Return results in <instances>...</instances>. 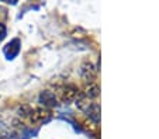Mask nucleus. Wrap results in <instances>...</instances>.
<instances>
[{
    "instance_id": "1",
    "label": "nucleus",
    "mask_w": 159,
    "mask_h": 139,
    "mask_svg": "<svg viewBox=\"0 0 159 139\" xmlns=\"http://www.w3.org/2000/svg\"><path fill=\"white\" fill-rule=\"evenodd\" d=\"M20 46H21V42H20V39L18 38L11 39V41L4 46V55H6V58L9 59V61L14 59V58L18 55V52H20Z\"/></svg>"
},
{
    "instance_id": "2",
    "label": "nucleus",
    "mask_w": 159,
    "mask_h": 139,
    "mask_svg": "<svg viewBox=\"0 0 159 139\" xmlns=\"http://www.w3.org/2000/svg\"><path fill=\"white\" fill-rule=\"evenodd\" d=\"M38 100H39V103H41L42 106H45V107H55L58 104V100H57L55 93H52V91H49V90L41 91Z\"/></svg>"
},
{
    "instance_id": "3",
    "label": "nucleus",
    "mask_w": 159,
    "mask_h": 139,
    "mask_svg": "<svg viewBox=\"0 0 159 139\" xmlns=\"http://www.w3.org/2000/svg\"><path fill=\"white\" fill-rule=\"evenodd\" d=\"M49 118H51V114L47 110H42V108L33 110V114H31V121L33 122H45L48 121Z\"/></svg>"
},
{
    "instance_id": "4",
    "label": "nucleus",
    "mask_w": 159,
    "mask_h": 139,
    "mask_svg": "<svg viewBox=\"0 0 159 139\" xmlns=\"http://www.w3.org/2000/svg\"><path fill=\"white\" fill-rule=\"evenodd\" d=\"M76 96V90L73 87H70V86H68V87L63 90V100L65 101H69V100H73Z\"/></svg>"
},
{
    "instance_id": "5",
    "label": "nucleus",
    "mask_w": 159,
    "mask_h": 139,
    "mask_svg": "<svg viewBox=\"0 0 159 139\" xmlns=\"http://www.w3.org/2000/svg\"><path fill=\"white\" fill-rule=\"evenodd\" d=\"M80 73L84 76L86 79H89V77H93V66L90 63H84L83 66H82V69H80Z\"/></svg>"
},
{
    "instance_id": "6",
    "label": "nucleus",
    "mask_w": 159,
    "mask_h": 139,
    "mask_svg": "<svg viewBox=\"0 0 159 139\" xmlns=\"http://www.w3.org/2000/svg\"><path fill=\"white\" fill-rule=\"evenodd\" d=\"M99 96V87H97L96 85H92L87 87L86 90V96L84 97H97Z\"/></svg>"
},
{
    "instance_id": "7",
    "label": "nucleus",
    "mask_w": 159,
    "mask_h": 139,
    "mask_svg": "<svg viewBox=\"0 0 159 139\" xmlns=\"http://www.w3.org/2000/svg\"><path fill=\"white\" fill-rule=\"evenodd\" d=\"M6 35H7V28H6V25L0 23V42H2V41L6 38Z\"/></svg>"
},
{
    "instance_id": "8",
    "label": "nucleus",
    "mask_w": 159,
    "mask_h": 139,
    "mask_svg": "<svg viewBox=\"0 0 159 139\" xmlns=\"http://www.w3.org/2000/svg\"><path fill=\"white\" fill-rule=\"evenodd\" d=\"M0 139H2V138H0Z\"/></svg>"
}]
</instances>
